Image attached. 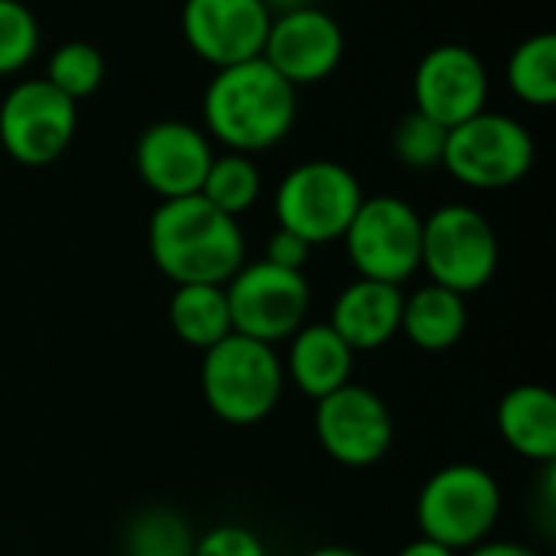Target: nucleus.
Instances as JSON below:
<instances>
[{
	"label": "nucleus",
	"instance_id": "obj_1",
	"mask_svg": "<svg viewBox=\"0 0 556 556\" xmlns=\"http://www.w3.org/2000/svg\"><path fill=\"white\" fill-rule=\"evenodd\" d=\"M296 88L264 59L215 68L202 98V124L208 140L228 153H261L283 143L296 124Z\"/></svg>",
	"mask_w": 556,
	"mask_h": 556
},
{
	"label": "nucleus",
	"instance_id": "obj_2",
	"mask_svg": "<svg viewBox=\"0 0 556 556\" xmlns=\"http://www.w3.org/2000/svg\"><path fill=\"white\" fill-rule=\"evenodd\" d=\"M147 244L153 267L176 287H225L244 264L248 251L238 218L218 212L199 192L160 202L156 212L150 215Z\"/></svg>",
	"mask_w": 556,
	"mask_h": 556
},
{
	"label": "nucleus",
	"instance_id": "obj_3",
	"mask_svg": "<svg viewBox=\"0 0 556 556\" xmlns=\"http://www.w3.org/2000/svg\"><path fill=\"white\" fill-rule=\"evenodd\" d=\"M283 362L274 345L238 332L202 352V401L222 424L231 427H254L270 417L283 394Z\"/></svg>",
	"mask_w": 556,
	"mask_h": 556
},
{
	"label": "nucleus",
	"instance_id": "obj_4",
	"mask_svg": "<svg viewBox=\"0 0 556 556\" xmlns=\"http://www.w3.org/2000/svg\"><path fill=\"white\" fill-rule=\"evenodd\" d=\"M417 528L450 551H469L495 531L502 518V489L495 476L476 463L437 469L417 495Z\"/></svg>",
	"mask_w": 556,
	"mask_h": 556
},
{
	"label": "nucleus",
	"instance_id": "obj_5",
	"mask_svg": "<svg viewBox=\"0 0 556 556\" xmlns=\"http://www.w3.org/2000/svg\"><path fill=\"white\" fill-rule=\"evenodd\" d=\"M362 199V182L349 166L336 160H306L293 166L274 192L277 228L300 235L313 248L342 241Z\"/></svg>",
	"mask_w": 556,
	"mask_h": 556
},
{
	"label": "nucleus",
	"instance_id": "obj_6",
	"mask_svg": "<svg viewBox=\"0 0 556 556\" xmlns=\"http://www.w3.org/2000/svg\"><path fill=\"white\" fill-rule=\"evenodd\" d=\"M420 270L459 296L482 290L498 270V235L492 222L463 202H446L424 218Z\"/></svg>",
	"mask_w": 556,
	"mask_h": 556
},
{
	"label": "nucleus",
	"instance_id": "obj_7",
	"mask_svg": "<svg viewBox=\"0 0 556 556\" xmlns=\"http://www.w3.org/2000/svg\"><path fill=\"white\" fill-rule=\"evenodd\" d=\"M538 147L531 130L498 111H482L463 124H456L446 137L443 166L450 176L469 189L495 192L521 182L534 166Z\"/></svg>",
	"mask_w": 556,
	"mask_h": 556
},
{
	"label": "nucleus",
	"instance_id": "obj_8",
	"mask_svg": "<svg viewBox=\"0 0 556 556\" xmlns=\"http://www.w3.org/2000/svg\"><path fill=\"white\" fill-rule=\"evenodd\" d=\"M424 215L401 195L362 199L352 225L345 228V254L358 277L381 283H407L420 270Z\"/></svg>",
	"mask_w": 556,
	"mask_h": 556
},
{
	"label": "nucleus",
	"instance_id": "obj_9",
	"mask_svg": "<svg viewBox=\"0 0 556 556\" xmlns=\"http://www.w3.org/2000/svg\"><path fill=\"white\" fill-rule=\"evenodd\" d=\"M231 332L264 345L290 339L309 313V283L303 270H283L264 257L241 264L225 283Z\"/></svg>",
	"mask_w": 556,
	"mask_h": 556
},
{
	"label": "nucleus",
	"instance_id": "obj_10",
	"mask_svg": "<svg viewBox=\"0 0 556 556\" xmlns=\"http://www.w3.org/2000/svg\"><path fill=\"white\" fill-rule=\"evenodd\" d=\"M78 127V104L46 78L16 81L0 101V147L20 166L55 163Z\"/></svg>",
	"mask_w": 556,
	"mask_h": 556
},
{
	"label": "nucleus",
	"instance_id": "obj_11",
	"mask_svg": "<svg viewBox=\"0 0 556 556\" xmlns=\"http://www.w3.org/2000/svg\"><path fill=\"white\" fill-rule=\"evenodd\" d=\"M313 427L323 453L349 469H368L381 463L394 443L391 407L381 394L355 381L316 401Z\"/></svg>",
	"mask_w": 556,
	"mask_h": 556
},
{
	"label": "nucleus",
	"instance_id": "obj_12",
	"mask_svg": "<svg viewBox=\"0 0 556 556\" xmlns=\"http://www.w3.org/2000/svg\"><path fill=\"white\" fill-rule=\"evenodd\" d=\"M489 68L476 49L463 42H443L427 49L414 72V111L427 114L440 127L453 130L456 124L482 114L489 108Z\"/></svg>",
	"mask_w": 556,
	"mask_h": 556
},
{
	"label": "nucleus",
	"instance_id": "obj_13",
	"mask_svg": "<svg viewBox=\"0 0 556 556\" xmlns=\"http://www.w3.org/2000/svg\"><path fill=\"white\" fill-rule=\"evenodd\" d=\"M345 55V33L332 13L300 7L270 20L261 59L293 88L326 81Z\"/></svg>",
	"mask_w": 556,
	"mask_h": 556
},
{
	"label": "nucleus",
	"instance_id": "obj_14",
	"mask_svg": "<svg viewBox=\"0 0 556 556\" xmlns=\"http://www.w3.org/2000/svg\"><path fill=\"white\" fill-rule=\"evenodd\" d=\"M270 20L264 0H186L179 13L186 46L215 68L261 59Z\"/></svg>",
	"mask_w": 556,
	"mask_h": 556
},
{
	"label": "nucleus",
	"instance_id": "obj_15",
	"mask_svg": "<svg viewBox=\"0 0 556 556\" xmlns=\"http://www.w3.org/2000/svg\"><path fill=\"white\" fill-rule=\"evenodd\" d=\"M212 140L189 121H153L134 147L137 176L150 192L166 199L195 195L212 166Z\"/></svg>",
	"mask_w": 556,
	"mask_h": 556
},
{
	"label": "nucleus",
	"instance_id": "obj_16",
	"mask_svg": "<svg viewBox=\"0 0 556 556\" xmlns=\"http://www.w3.org/2000/svg\"><path fill=\"white\" fill-rule=\"evenodd\" d=\"M404 290L381 280H352L332 303L329 326L339 339L358 352H378L401 332Z\"/></svg>",
	"mask_w": 556,
	"mask_h": 556
},
{
	"label": "nucleus",
	"instance_id": "obj_17",
	"mask_svg": "<svg viewBox=\"0 0 556 556\" xmlns=\"http://www.w3.org/2000/svg\"><path fill=\"white\" fill-rule=\"evenodd\" d=\"M287 342L290 352L283 375H290L306 397L319 401L352 381L355 352L339 339L329 323H303Z\"/></svg>",
	"mask_w": 556,
	"mask_h": 556
},
{
	"label": "nucleus",
	"instance_id": "obj_18",
	"mask_svg": "<svg viewBox=\"0 0 556 556\" xmlns=\"http://www.w3.org/2000/svg\"><path fill=\"white\" fill-rule=\"evenodd\" d=\"M495 424L502 440L531 463H556V397L544 384H518L502 394Z\"/></svg>",
	"mask_w": 556,
	"mask_h": 556
},
{
	"label": "nucleus",
	"instance_id": "obj_19",
	"mask_svg": "<svg viewBox=\"0 0 556 556\" xmlns=\"http://www.w3.org/2000/svg\"><path fill=\"white\" fill-rule=\"evenodd\" d=\"M466 326H469L466 296H459L440 283H427V287L414 290L410 296L404 293L401 332L420 352H433V355L450 352L466 336Z\"/></svg>",
	"mask_w": 556,
	"mask_h": 556
},
{
	"label": "nucleus",
	"instance_id": "obj_20",
	"mask_svg": "<svg viewBox=\"0 0 556 556\" xmlns=\"http://www.w3.org/2000/svg\"><path fill=\"white\" fill-rule=\"evenodd\" d=\"M169 326L179 342L189 349H212L225 336H231V313L225 300V287L215 283H182L173 290L166 306Z\"/></svg>",
	"mask_w": 556,
	"mask_h": 556
},
{
	"label": "nucleus",
	"instance_id": "obj_21",
	"mask_svg": "<svg viewBox=\"0 0 556 556\" xmlns=\"http://www.w3.org/2000/svg\"><path fill=\"white\" fill-rule=\"evenodd\" d=\"M508 88L531 108H551L556 101V36L538 33L518 42L508 59Z\"/></svg>",
	"mask_w": 556,
	"mask_h": 556
},
{
	"label": "nucleus",
	"instance_id": "obj_22",
	"mask_svg": "<svg viewBox=\"0 0 556 556\" xmlns=\"http://www.w3.org/2000/svg\"><path fill=\"white\" fill-rule=\"evenodd\" d=\"M199 195L212 202L218 212L238 218L251 212L254 202L261 199V169L244 153H215Z\"/></svg>",
	"mask_w": 556,
	"mask_h": 556
},
{
	"label": "nucleus",
	"instance_id": "obj_23",
	"mask_svg": "<svg viewBox=\"0 0 556 556\" xmlns=\"http://www.w3.org/2000/svg\"><path fill=\"white\" fill-rule=\"evenodd\" d=\"M195 534L173 508H147L124 528V556H192Z\"/></svg>",
	"mask_w": 556,
	"mask_h": 556
},
{
	"label": "nucleus",
	"instance_id": "obj_24",
	"mask_svg": "<svg viewBox=\"0 0 556 556\" xmlns=\"http://www.w3.org/2000/svg\"><path fill=\"white\" fill-rule=\"evenodd\" d=\"M42 78L78 104V101L91 98L101 88V81H104V55L98 52V46H91L85 39L62 42L49 55Z\"/></svg>",
	"mask_w": 556,
	"mask_h": 556
},
{
	"label": "nucleus",
	"instance_id": "obj_25",
	"mask_svg": "<svg viewBox=\"0 0 556 556\" xmlns=\"http://www.w3.org/2000/svg\"><path fill=\"white\" fill-rule=\"evenodd\" d=\"M446 137H450L446 127H440L420 111H410L394 124L391 150L407 169H433V166H443Z\"/></svg>",
	"mask_w": 556,
	"mask_h": 556
},
{
	"label": "nucleus",
	"instance_id": "obj_26",
	"mask_svg": "<svg viewBox=\"0 0 556 556\" xmlns=\"http://www.w3.org/2000/svg\"><path fill=\"white\" fill-rule=\"evenodd\" d=\"M39 49L36 13L23 0H0V78L23 72Z\"/></svg>",
	"mask_w": 556,
	"mask_h": 556
},
{
	"label": "nucleus",
	"instance_id": "obj_27",
	"mask_svg": "<svg viewBox=\"0 0 556 556\" xmlns=\"http://www.w3.org/2000/svg\"><path fill=\"white\" fill-rule=\"evenodd\" d=\"M192 556H267L264 541L241 525H218L195 538Z\"/></svg>",
	"mask_w": 556,
	"mask_h": 556
},
{
	"label": "nucleus",
	"instance_id": "obj_28",
	"mask_svg": "<svg viewBox=\"0 0 556 556\" xmlns=\"http://www.w3.org/2000/svg\"><path fill=\"white\" fill-rule=\"evenodd\" d=\"M309 251H313V244H306L300 235L277 228L264 244V261L274 267H283V270H303L309 261Z\"/></svg>",
	"mask_w": 556,
	"mask_h": 556
},
{
	"label": "nucleus",
	"instance_id": "obj_29",
	"mask_svg": "<svg viewBox=\"0 0 556 556\" xmlns=\"http://www.w3.org/2000/svg\"><path fill=\"white\" fill-rule=\"evenodd\" d=\"M466 556H541L534 547L518 544V541H482L476 547H469Z\"/></svg>",
	"mask_w": 556,
	"mask_h": 556
},
{
	"label": "nucleus",
	"instance_id": "obj_30",
	"mask_svg": "<svg viewBox=\"0 0 556 556\" xmlns=\"http://www.w3.org/2000/svg\"><path fill=\"white\" fill-rule=\"evenodd\" d=\"M397 556H459L456 551H450V547H443V544H437V541H430V538H417V541H410L407 547H401Z\"/></svg>",
	"mask_w": 556,
	"mask_h": 556
},
{
	"label": "nucleus",
	"instance_id": "obj_31",
	"mask_svg": "<svg viewBox=\"0 0 556 556\" xmlns=\"http://www.w3.org/2000/svg\"><path fill=\"white\" fill-rule=\"evenodd\" d=\"M313 0H264V7L270 10V16L277 13H290V10H300V7H309Z\"/></svg>",
	"mask_w": 556,
	"mask_h": 556
},
{
	"label": "nucleus",
	"instance_id": "obj_32",
	"mask_svg": "<svg viewBox=\"0 0 556 556\" xmlns=\"http://www.w3.org/2000/svg\"><path fill=\"white\" fill-rule=\"evenodd\" d=\"M306 556H368V554H362V551H352V547H316V551H309Z\"/></svg>",
	"mask_w": 556,
	"mask_h": 556
}]
</instances>
